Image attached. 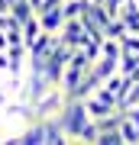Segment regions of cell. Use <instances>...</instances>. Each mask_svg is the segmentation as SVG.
<instances>
[{
	"mask_svg": "<svg viewBox=\"0 0 139 145\" xmlns=\"http://www.w3.org/2000/svg\"><path fill=\"white\" fill-rule=\"evenodd\" d=\"M0 119H3V110H0Z\"/></svg>",
	"mask_w": 139,
	"mask_h": 145,
	"instance_id": "603a6c76",
	"label": "cell"
},
{
	"mask_svg": "<svg viewBox=\"0 0 139 145\" xmlns=\"http://www.w3.org/2000/svg\"><path fill=\"white\" fill-rule=\"evenodd\" d=\"M7 10H10V16H13L16 23H26V20L32 16V13H36V10H32V3H29V0H13V3L7 7Z\"/></svg>",
	"mask_w": 139,
	"mask_h": 145,
	"instance_id": "7c38bea8",
	"label": "cell"
},
{
	"mask_svg": "<svg viewBox=\"0 0 139 145\" xmlns=\"http://www.w3.org/2000/svg\"><path fill=\"white\" fill-rule=\"evenodd\" d=\"M71 52L74 48L71 45H65L62 39H58V45L49 52V58H45V65H42V74L52 81V84H58L62 81V74H65V65H68V58H71Z\"/></svg>",
	"mask_w": 139,
	"mask_h": 145,
	"instance_id": "3957f363",
	"label": "cell"
},
{
	"mask_svg": "<svg viewBox=\"0 0 139 145\" xmlns=\"http://www.w3.org/2000/svg\"><path fill=\"white\" fill-rule=\"evenodd\" d=\"M97 135H100L97 123H94V119H88V123H84V129L78 132V142H88V145H97Z\"/></svg>",
	"mask_w": 139,
	"mask_h": 145,
	"instance_id": "2e32d148",
	"label": "cell"
},
{
	"mask_svg": "<svg viewBox=\"0 0 139 145\" xmlns=\"http://www.w3.org/2000/svg\"><path fill=\"white\" fill-rule=\"evenodd\" d=\"M88 3H91V0H62V16H65V20H74V16L84 13Z\"/></svg>",
	"mask_w": 139,
	"mask_h": 145,
	"instance_id": "9a60e30c",
	"label": "cell"
},
{
	"mask_svg": "<svg viewBox=\"0 0 139 145\" xmlns=\"http://www.w3.org/2000/svg\"><path fill=\"white\" fill-rule=\"evenodd\" d=\"M91 68H94V74H97L100 81H107L110 74L117 71V58H103V55H100V58H97V61H94Z\"/></svg>",
	"mask_w": 139,
	"mask_h": 145,
	"instance_id": "5bb4252c",
	"label": "cell"
},
{
	"mask_svg": "<svg viewBox=\"0 0 139 145\" xmlns=\"http://www.w3.org/2000/svg\"><path fill=\"white\" fill-rule=\"evenodd\" d=\"M120 135H123V145H139V123H133L126 113L120 119Z\"/></svg>",
	"mask_w": 139,
	"mask_h": 145,
	"instance_id": "8fae6325",
	"label": "cell"
},
{
	"mask_svg": "<svg viewBox=\"0 0 139 145\" xmlns=\"http://www.w3.org/2000/svg\"><path fill=\"white\" fill-rule=\"evenodd\" d=\"M103 87H107L110 93H113V97H117V103H120V100L126 97V90L133 87V81H129L126 74H120V71H113V74H110L107 81H103Z\"/></svg>",
	"mask_w": 139,
	"mask_h": 145,
	"instance_id": "ba28073f",
	"label": "cell"
},
{
	"mask_svg": "<svg viewBox=\"0 0 139 145\" xmlns=\"http://www.w3.org/2000/svg\"><path fill=\"white\" fill-rule=\"evenodd\" d=\"M65 103H68V93L58 87V84H52L36 103H32V119H52V116H58L65 110Z\"/></svg>",
	"mask_w": 139,
	"mask_h": 145,
	"instance_id": "7a4b0ae2",
	"label": "cell"
},
{
	"mask_svg": "<svg viewBox=\"0 0 139 145\" xmlns=\"http://www.w3.org/2000/svg\"><path fill=\"white\" fill-rule=\"evenodd\" d=\"M58 39L65 42V45H71V48H78V45H84V39H88V32H84V23L78 20H65L62 23V29H58Z\"/></svg>",
	"mask_w": 139,
	"mask_h": 145,
	"instance_id": "5b68a950",
	"label": "cell"
},
{
	"mask_svg": "<svg viewBox=\"0 0 139 145\" xmlns=\"http://www.w3.org/2000/svg\"><path fill=\"white\" fill-rule=\"evenodd\" d=\"M100 84H103V81L97 78V74H94V68H88V71H84V78L78 81V87L68 93V100H84V97H91V93L100 87Z\"/></svg>",
	"mask_w": 139,
	"mask_h": 145,
	"instance_id": "8992f818",
	"label": "cell"
},
{
	"mask_svg": "<svg viewBox=\"0 0 139 145\" xmlns=\"http://www.w3.org/2000/svg\"><path fill=\"white\" fill-rule=\"evenodd\" d=\"M55 7H62V0H39L36 13H45V10H55Z\"/></svg>",
	"mask_w": 139,
	"mask_h": 145,
	"instance_id": "ffe728a7",
	"label": "cell"
},
{
	"mask_svg": "<svg viewBox=\"0 0 139 145\" xmlns=\"http://www.w3.org/2000/svg\"><path fill=\"white\" fill-rule=\"evenodd\" d=\"M103 36H107V39H123V36H126L123 20H120V16H113V20H110L107 26H103Z\"/></svg>",
	"mask_w": 139,
	"mask_h": 145,
	"instance_id": "e0dca14e",
	"label": "cell"
},
{
	"mask_svg": "<svg viewBox=\"0 0 139 145\" xmlns=\"http://www.w3.org/2000/svg\"><path fill=\"white\" fill-rule=\"evenodd\" d=\"M120 48H123V52H136V55H139V32H126V36L120 39Z\"/></svg>",
	"mask_w": 139,
	"mask_h": 145,
	"instance_id": "d6986e66",
	"label": "cell"
},
{
	"mask_svg": "<svg viewBox=\"0 0 139 145\" xmlns=\"http://www.w3.org/2000/svg\"><path fill=\"white\" fill-rule=\"evenodd\" d=\"M84 110H88L91 119H100V116H107V113H113V110H117V97L100 84L91 97H84Z\"/></svg>",
	"mask_w": 139,
	"mask_h": 145,
	"instance_id": "277c9868",
	"label": "cell"
},
{
	"mask_svg": "<svg viewBox=\"0 0 139 145\" xmlns=\"http://www.w3.org/2000/svg\"><path fill=\"white\" fill-rule=\"evenodd\" d=\"M58 126H62V132L68 135V142H78V132L84 129V123H88V110H84V100H68L65 110L55 116Z\"/></svg>",
	"mask_w": 139,
	"mask_h": 145,
	"instance_id": "6da1fadb",
	"label": "cell"
},
{
	"mask_svg": "<svg viewBox=\"0 0 139 145\" xmlns=\"http://www.w3.org/2000/svg\"><path fill=\"white\" fill-rule=\"evenodd\" d=\"M7 7H10V3H7V0H0V13H3V10H7Z\"/></svg>",
	"mask_w": 139,
	"mask_h": 145,
	"instance_id": "44dd1931",
	"label": "cell"
},
{
	"mask_svg": "<svg viewBox=\"0 0 139 145\" xmlns=\"http://www.w3.org/2000/svg\"><path fill=\"white\" fill-rule=\"evenodd\" d=\"M36 16H39V23H42V29H45V32H58V29H62V23H65L62 7H55V10H45V13H36Z\"/></svg>",
	"mask_w": 139,
	"mask_h": 145,
	"instance_id": "30bf717a",
	"label": "cell"
},
{
	"mask_svg": "<svg viewBox=\"0 0 139 145\" xmlns=\"http://www.w3.org/2000/svg\"><path fill=\"white\" fill-rule=\"evenodd\" d=\"M3 78H7V74H3V71H0V87H3Z\"/></svg>",
	"mask_w": 139,
	"mask_h": 145,
	"instance_id": "7402d4cb",
	"label": "cell"
},
{
	"mask_svg": "<svg viewBox=\"0 0 139 145\" xmlns=\"http://www.w3.org/2000/svg\"><path fill=\"white\" fill-rule=\"evenodd\" d=\"M42 126H45V145H68V135L62 132V126H58V119H42Z\"/></svg>",
	"mask_w": 139,
	"mask_h": 145,
	"instance_id": "9c48e42d",
	"label": "cell"
},
{
	"mask_svg": "<svg viewBox=\"0 0 139 145\" xmlns=\"http://www.w3.org/2000/svg\"><path fill=\"white\" fill-rule=\"evenodd\" d=\"M117 71L126 74L129 81H139V55H136V52H120V58H117Z\"/></svg>",
	"mask_w": 139,
	"mask_h": 145,
	"instance_id": "52a82bcc",
	"label": "cell"
},
{
	"mask_svg": "<svg viewBox=\"0 0 139 145\" xmlns=\"http://www.w3.org/2000/svg\"><path fill=\"white\" fill-rule=\"evenodd\" d=\"M120 52H123L120 48V39H103L100 42V55L103 58H120Z\"/></svg>",
	"mask_w": 139,
	"mask_h": 145,
	"instance_id": "ac0fdd59",
	"label": "cell"
},
{
	"mask_svg": "<svg viewBox=\"0 0 139 145\" xmlns=\"http://www.w3.org/2000/svg\"><path fill=\"white\" fill-rule=\"evenodd\" d=\"M20 32H23V45H29V42H32V39H36L39 32H42V23H39V16L32 13L26 23H20Z\"/></svg>",
	"mask_w": 139,
	"mask_h": 145,
	"instance_id": "4fadbf2b",
	"label": "cell"
}]
</instances>
